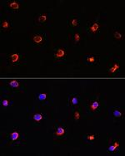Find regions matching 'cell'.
I'll list each match as a JSON object with an SVG mask.
<instances>
[{
  "instance_id": "6da1fadb",
  "label": "cell",
  "mask_w": 125,
  "mask_h": 156,
  "mask_svg": "<svg viewBox=\"0 0 125 156\" xmlns=\"http://www.w3.org/2000/svg\"><path fill=\"white\" fill-rule=\"evenodd\" d=\"M103 27H104L103 22L99 18V16H98L97 18H94V19L87 22L85 27L86 32L89 37H94L100 34Z\"/></svg>"
},
{
  "instance_id": "7a4b0ae2",
  "label": "cell",
  "mask_w": 125,
  "mask_h": 156,
  "mask_svg": "<svg viewBox=\"0 0 125 156\" xmlns=\"http://www.w3.org/2000/svg\"><path fill=\"white\" fill-rule=\"evenodd\" d=\"M30 42L33 47L44 48L49 44V37L46 33L39 31L31 35Z\"/></svg>"
},
{
  "instance_id": "3957f363",
  "label": "cell",
  "mask_w": 125,
  "mask_h": 156,
  "mask_svg": "<svg viewBox=\"0 0 125 156\" xmlns=\"http://www.w3.org/2000/svg\"><path fill=\"white\" fill-rule=\"evenodd\" d=\"M7 141L9 142L10 146H18L22 144L23 139H24V135L22 130L16 127L12 131L7 135Z\"/></svg>"
},
{
  "instance_id": "277c9868",
  "label": "cell",
  "mask_w": 125,
  "mask_h": 156,
  "mask_svg": "<svg viewBox=\"0 0 125 156\" xmlns=\"http://www.w3.org/2000/svg\"><path fill=\"white\" fill-rule=\"evenodd\" d=\"M6 62L8 66L19 67L23 66L25 62V57L21 52L14 51L7 55Z\"/></svg>"
},
{
  "instance_id": "5b68a950",
  "label": "cell",
  "mask_w": 125,
  "mask_h": 156,
  "mask_svg": "<svg viewBox=\"0 0 125 156\" xmlns=\"http://www.w3.org/2000/svg\"><path fill=\"white\" fill-rule=\"evenodd\" d=\"M86 108L87 111L89 115H94L99 113L102 108V101L101 99L98 96H95L92 97L87 101V105H86Z\"/></svg>"
},
{
  "instance_id": "8992f818",
  "label": "cell",
  "mask_w": 125,
  "mask_h": 156,
  "mask_svg": "<svg viewBox=\"0 0 125 156\" xmlns=\"http://www.w3.org/2000/svg\"><path fill=\"white\" fill-rule=\"evenodd\" d=\"M68 56V48L65 46L60 45L55 47L53 51V60L56 63H63L67 60Z\"/></svg>"
},
{
  "instance_id": "52a82bcc",
  "label": "cell",
  "mask_w": 125,
  "mask_h": 156,
  "mask_svg": "<svg viewBox=\"0 0 125 156\" xmlns=\"http://www.w3.org/2000/svg\"><path fill=\"white\" fill-rule=\"evenodd\" d=\"M53 135L54 139H66L68 136L67 126L64 124H55Z\"/></svg>"
},
{
  "instance_id": "ba28073f",
  "label": "cell",
  "mask_w": 125,
  "mask_h": 156,
  "mask_svg": "<svg viewBox=\"0 0 125 156\" xmlns=\"http://www.w3.org/2000/svg\"><path fill=\"white\" fill-rule=\"evenodd\" d=\"M13 21L9 17H3L0 21V31L3 33H12L13 30Z\"/></svg>"
},
{
  "instance_id": "9c48e42d",
  "label": "cell",
  "mask_w": 125,
  "mask_h": 156,
  "mask_svg": "<svg viewBox=\"0 0 125 156\" xmlns=\"http://www.w3.org/2000/svg\"><path fill=\"white\" fill-rule=\"evenodd\" d=\"M51 18V13L49 12H43L37 13L34 17V24L35 26H41L48 23Z\"/></svg>"
},
{
  "instance_id": "30bf717a",
  "label": "cell",
  "mask_w": 125,
  "mask_h": 156,
  "mask_svg": "<svg viewBox=\"0 0 125 156\" xmlns=\"http://www.w3.org/2000/svg\"><path fill=\"white\" fill-rule=\"evenodd\" d=\"M5 9L11 13H18L21 12L23 4L18 0H9L5 3Z\"/></svg>"
},
{
  "instance_id": "8fae6325",
  "label": "cell",
  "mask_w": 125,
  "mask_h": 156,
  "mask_svg": "<svg viewBox=\"0 0 125 156\" xmlns=\"http://www.w3.org/2000/svg\"><path fill=\"white\" fill-rule=\"evenodd\" d=\"M46 119H47V115L45 113L38 111L29 117L28 120L33 126H40Z\"/></svg>"
},
{
  "instance_id": "7c38bea8",
  "label": "cell",
  "mask_w": 125,
  "mask_h": 156,
  "mask_svg": "<svg viewBox=\"0 0 125 156\" xmlns=\"http://www.w3.org/2000/svg\"><path fill=\"white\" fill-rule=\"evenodd\" d=\"M84 62L92 66H98L100 64V56L98 54H88L83 57Z\"/></svg>"
},
{
  "instance_id": "4fadbf2b",
  "label": "cell",
  "mask_w": 125,
  "mask_h": 156,
  "mask_svg": "<svg viewBox=\"0 0 125 156\" xmlns=\"http://www.w3.org/2000/svg\"><path fill=\"white\" fill-rule=\"evenodd\" d=\"M120 71H121V64L118 59H115L113 61V63L110 65V66H108L107 68L108 74L110 76L117 75L120 72Z\"/></svg>"
},
{
  "instance_id": "5bb4252c",
  "label": "cell",
  "mask_w": 125,
  "mask_h": 156,
  "mask_svg": "<svg viewBox=\"0 0 125 156\" xmlns=\"http://www.w3.org/2000/svg\"><path fill=\"white\" fill-rule=\"evenodd\" d=\"M80 18L77 15H71L67 21L68 27H70L71 29H75L80 26Z\"/></svg>"
},
{
  "instance_id": "9a60e30c",
  "label": "cell",
  "mask_w": 125,
  "mask_h": 156,
  "mask_svg": "<svg viewBox=\"0 0 125 156\" xmlns=\"http://www.w3.org/2000/svg\"><path fill=\"white\" fill-rule=\"evenodd\" d=\"M80 100V96L77 93H72L68 96V105L74 110L77 105H79Z\"/></svg>"
},
{
  "instance_id": "2e32d148",
  "label": "cell",
  "mask_w": 125,
  "mask_h": 156,
  "mask_svg": "<svg viewBox=\"0 0 125 156\" xmlns=\"http://www.w3.org/2000/svg\"><path fill=\"white\" fill-rule=\"evenodd\" d=\"M120 141L119 140H113V142L110 144V145L108 147L107 152L110 154H118L120 152Z\"/></svg>"
},
{
  "instance_id": "e0dca14e",
  "label": "cell",
  "mask_w": 125,
  "mask_h": 156,
  "mask_svg": "<svg viewBox=\"0 0 125 156\" xmlns=\"http://www.w3.org/2000/svg\"><path fill=\"white\" fill-rule=\"evenodd\" d=\"M7 86L10 88V90H17V91H22L24 90V85L18 80H11L7 83Z\"/></svg>"
},
{
  "instance_id": "ac0fdd59",
  "label": "cell",
  "mask_w": 125,
  "mask_h": 156,
  "mask_svg": "<svg viewBox=\"0 0 125 156\" xmlns=\"http://www.w3.org/2000/svg\"><path fill=\"white\" fill-rule=\"evenodd\" d=\"M72 42H73V46H79L80 43L82 42L83 36L82 33H80L79 31L78 30H73L72 31Z\"/></svg>"
},
{
  "instance_id": "d6986e66",
  "label": "cell",
  "mask_w": 125,
  "mask_h": 156,
  "mask_svg": "<svg viewBox=\"0 0 125 156\" xmlns=\"http://www.w3.org/2000/svg\"><path fill=\"white\" fill-rule=\"evenodd\" d=\"M100 138L99 133H92V134H87L83 136V140L87 144H93L95 141H97Z\"/></svg>"
},
{
  "instance_id": "ffe728a7",
  "label": "cell",
  "mask_w": 125,
  "mask_h": 156,
  "mask_svg": "<svg viewBox=\"0 0 125 156\" xmlns=\"http://www.w3.org/2000/svg\"><path fill=\"white\" fill-rule=\"evenodd\" d=\"M113 37L116 42H121L124 39V33L118 27H114L113 31Z\"/></svg>"
},
{
  "instance_id": "44dd1931",
  "label": "cell",
  "mask_w": 125,
  "mask_h": 156,
  "mask_svg": "<svg viewBox=\"0 0 125 156\" xmlns=\"http://www.w3.org/2000/svg\"><path fill=\"white\" fill-rule=\"evenodd\" d=\"M0 104H1V106L4 109H8L9 107H11L13 105V101L10 99V97L6 96H2L1 98V101H0Z\"/></svg>"
},
{
  "instance_id": "7402d4cb",
  "label": "cell",
  "mask_w": 125,
  "mask_h": 156,
  "mask_svg": "<svg viewBox=\"0 0 125 156\" xmlns=\"http://www.w3.org/2000/svg\"><path fill=\"white\" fill-rule=\"evenodd\" d=\"M112 115L113 119L116 120H120L123 119V111L119 107H113L112 108Z\"/></svg>"
},
{
  "instance_id": "603a6c76",
  "label": "cell",
  "mask_w": 125,
  "mask_h": 156,
  "mask_svg": "<svg viewBox=\"0 0 125 156\" xmlns=\"http://www.w3.org/2000/svg\"><path fill=\"white\" fill-rule=\"evenodd\" d=\"M35 100L41 104H46L48 101V94L37 93L35 94Z\"/></svg>"
},
{
  "instance_id": "cb8c5ba5",
  "label": "cell",
  "mask_w": 125,
  "mask_h": 156,
  "mask_svg": "<svg viewBox=\"0 0 125 156\" xmlns=\"http://www.w3.org/2000/svg\"><path fill=\"white\" fill-rule=\"evenodd\" d=\"M81 116H82V112H81V110L80 108H77L73 110V121L75 123H78L79 121L81 119Z\"/></svg>"
}]
</instances>
